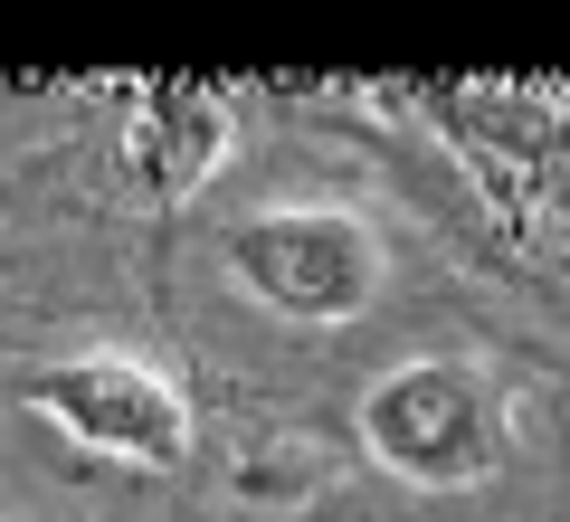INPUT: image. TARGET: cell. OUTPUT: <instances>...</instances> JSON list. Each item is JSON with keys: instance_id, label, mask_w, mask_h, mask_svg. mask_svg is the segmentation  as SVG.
<instances>
[{"instance_id": "6da1fadb", "label": "cell", "mask_w": 570, "mask_h": 522, "mask_svg": "<svg viewBox=\"0 0 570 522\" xmlns=\"http://www.w3.org/2000/svg\"><path fill=\"white\" fill-rule=\"evenodd\" d=\"M352 437L419 494H466L504 465V400L475 362H390L352 408Z\"/></svg>"}, {"instance_id": "7a4b0ae2", "label": "cell", "mask_w": 570, "mask_h": 522, "mask_svg": "<svg viewBox=\"0 0 570 522\" xmlns=\"http://www.w3.org/2000/svg\"><path fill=\"white\" fill-rule=\"evenodd\" d=\"M238 295H257L266 314L285 323H362L371 295H381L390 257H381V228L343 200H285L257 209L219 238Z\"/></svg>"}, {"instance_id": "3957f363", "label": "cell", "mask_w": 570, "mask_h": 522, "mask_svg": "<svg viewBox=\"0 0 570 522\" xmlns=\"http://www.w3.org/2000/svg\"><path fill=\"white\" fill-rule=\"evenodd\" d=\"M20 400L58 427L67 446L115 465H181L190 456V400L134 352H77L20 381Z\"/></svg>"}, {"instance_id": "277c9868", "label": "cell", "mask_w": 570, "mask_h": 522, "mask_svg": "<svg viewBox=\"0 0 570 522\" xmlns=\"http://www.w3.org/2000/svg\"><path fill=\"white\" fill-rule=\"evenodd\" d=\"M438 105V134L475 161V181H485V209H504L513 228L542 209L551 190V152H561V96L551 86H428Z\"/></svg>"}, {"instance_id": "5b68a950", "label": "cell", "mask_w": 570, "mask_h": 522, "mask_svg": "<svg viewBox=\"0 0 570 522\" xmlns=\"http://www.w3.org/2000/svg\"><path fill=\"white\" fill-rule=\"evenodd\" d=\"M238 142V105L219 77H142L124 115V181L142 200H190Z\"/></svg>"}]
</instances>
